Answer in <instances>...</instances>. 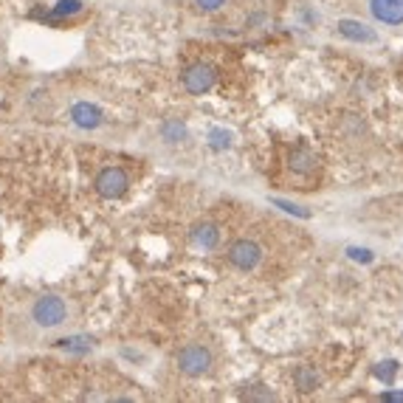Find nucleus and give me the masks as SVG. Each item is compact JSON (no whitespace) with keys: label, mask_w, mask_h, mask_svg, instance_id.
I'll return each mask as SVG.
<instances>
[{"label":"nucleus","mask_w":403,"mask_h":403,"mask_svg":"<svg viewBox=\"0 0 403 403\" xmlns=\"http://www.w3.org/2000/svg\"><path fill=\"white\" fill-rule=\"evenodd\" d=\"M293 384H296L302 392H313V390L322 384V378H319V373H316L313 367H299V370L293 373Z\"/></svg>","instance_id":"nucleus-11"},{"label":"nucleus","mask_w":403,"mask_h":403,"mask_svg":"<svg viewBox=\"0 0 403 403\" xmlns=\"http://www.w3.org/2000/svg\"><path fill=\"white\" fill-rule=\"evenodd\" d=\"M339 34L353 42H375V31L358 20H339Z\"/></svg>","instance_id":"nucleus-8"},{"label":"nucleus","mask_w":403,"mask_h":403,"mask_svg":"<svg viewBox=\"0 0 403 403\" xmlns=\"http://www.w3.org/2000/svg\"><path fill=\"white\" fill-rule=\"evenodd\" d=\"M82 8H85L82 0H59L51 14H54V17H74V14H79Z\"/></svg>","instance_id":"nucleus-13"},{"label":"nucleus","mask_w":403,"mask_h":403,"mask_svg":"<svg viewBox=\"0 0 403 403\" xmlns=\"http://www.w3.org/2000/svg\"><path fill=\"white\" fill-rule=\"evenodd\" d=\"M273 203H276L279 209H285L288 215H299V217H307V212H302L299 206H293V203H288V200H273Z\"/></svg>","instance_id":"nucleus-18"},{"label":"nucleus","mask_w":403,"mask_h":403,"mask_svg":"<svg viewBox=\"0 0 403 403\" xmlns=\"http://www.w3.org/2000/svg\"><path fill=\"white\" fill-rule=\"evenodd\" d=\"M395 373H398V364H395V361H384V364L375 367V375H378L381 381H387V384L395 378Z\"/></svg>","instance_id":"nucleus-15"},{"label":"nucleus","mask_w":403,"mask_h":403,"mask_svg":"<svg viewBox=\"0 0 403 403\" xmlns=\"http://www.w3.org/2000/svg\"><path fill=\"white\" fill-rule=\"evenodd\" d=\"M102 119H105L102 110L96 105H91V102H76L71 108V122L76 127H82V130H96L102 125Z\"/></svg>","instance_id":"nucleus-7"},{"label":"nucleus","mask_w":403,"mask_h":403,"mask_svg":"<svg viewBox=\"0 0 403 403\" xmlns=\"http://www.w3.org/2000/svg\"><path fill=\"white\" fill-rule=\"evenodd\" d=\"M62 350H74V353H88L91 347H93V341L88 339V336H74V339H62V341H57Z\"/></svg>","instance_id":"nucleus-14"},{"label":"nucleus","mask_w":403,"mask_h":403,"mask_svg":"<svg viewBox=\"0 0 403 403\" xmlns=\"http://www.w3.org/2000/svg\"><path fill=\"white\" fill-rule=\"evenodd\" d=\"M350 257H353V260H361V263H370V260H373V254H370L367 249H350Z\"/></svg>","instance_id":"nucleus-19"},{"label":"nucleus","mask_w":403,"mask_h":403,"mask_svg":"<svg viewBox=\"0 0 403 403\" xmlns=\"http://www.w3.org/2000/svg\"><path fill=\"white\" fill-rule=\"evenodd\" d=\"M288 166H290V172H296V175H310V172H316V155H313L310 149L299 147V149L290 152Z\"/></svg>","instance_id":"nucleus-9"},{"label":"nucleus","mask_w":403,"mask_h":403,"mask_svg":"<svg viewBox=\"0 0 403 403\" xmlns=\"http://www.w3.org/2000/svg\"><path fill=\"white\" fill-rule=\"evenodd\" d=\"M229 263L237 271H254L263 263V249L254 240H234L229 249Z\"/></svg>","instance_id":"nucleus-5"},{"label":"nucleus","mask_w":403,"mask_h":403,"mask_svg":"<svg viewBox=\"0 0 403 403\" xmlns=\"http://www.w3.org/2000/svg\"><path fill=\"white\" fill-rule=\"evenodd\" d=\"M93 189H96L99 198L116 200V198H122V195L130 189V175H127V169H122V166H105V169L96 175Z\"/></svg>","instance_id":"nucleus-3"},{"label":"nucleus","mask_w":403,"mask_h":403,"mask_svg":"<svg viewBox=\"0 0 403 403\" xmlns=\"http://www.w3.org/2000/svg\"><path fill=\"white\" fill-rule=\"evenodd\" d=\"M212 147H215V149L232 147V133H226V130H212Z\"/></svg>","instance_id":"nucleus-16"},{"label":"nucleus","mask_w":403,"mask_h":403,"mask_svg":"<svg viewBox=\"0 0 403 403\" xmlns=\"http://www.w3.org/2000/svg\"><path fill=\"white\" fill-rule=\"evenodd\" d=\"M31 319H34L40 327H45V330L59 327V324H65V319H68V305H65L62 296H54V293L40 296V299L34 302V307H31Z\"/></svg>","instance_id":"nucleus-1"},{"label":"nucleus","mask_w":403,"mask_h":403,"mask_svg":"<svg viewBox=\"0 0 403 403\" xmlns=\"http://www.w3.org/2000/svg\"><path fill=\"white\" fill-rule=\"evenodd\" d=\"M195 6L200 11H220L226 6V0H195Z\"/></svg>","instance_id":"nucleus-17"},{"label":"nucleus","mask_w":403,"mask_h":403,"mask_svg":"<svg viewBox=\"0 0 403 403\" xmlns=\"http://www.w3.org/2000/svg\"><path fill=\"white\" fill-rule=\"evenodd\" d=\"M161 135H164V141L178 144V141L186 138V127H183L181 122H164V125H161Z\"/></svg>","instance_id":"nucleus-12"},{"label":"nucleus","mask_w":403,"mask_h":403,"mask_svg":"<svg viewBox=\"0 0 403 403\" xmlns=\"http://www.w3.org/2000/svg\"><path fill=\"white\" fill-rule=\"evenodd\" d=\"M212 350L203 347V344H186L181 353H178V370L189 378H200V375H209L212 373Z\"/></svg>","instance_id":"nucleus-2"},{"label":"nucleus","mask_w":403,"mask_h":403,"mask_svg":"<svg viewBox=\"0 0 403 403\" xmlns=\"http://www.w3.org/2000/svg\"><path fill=\"white\" fill-rule=\"evenodd\" d=\"M370 11L378 23H387V25L403 23V0H370Z\"/></svg>","instance_id":"nucleus-6"},{"label":"nucleus","mask_w":403,"mask_h":403,"mask_svg":"<svg viewBox=\"0 0 403 403\" xmlns=\"http://www.w3.org/2000/svg\"><path fill=\"white\" fill-rule=\"evenodd\" d=\"M181 82H183V91H186V93L203 96V93H209V91L217 85V71H215V65H209V62H195V65H189V68L183 71Z\"/></svg>","instance_id":"nucleus-4"},{"label":"nucleus","mask_w":403,"mask_h":403,"mask_svg":"<svg viewBox=\"0 0 403 403\" xmlns=\"http://www.w3.org/2000/svg\"><path fill=\"white\" fill-rule=\"evenodd\" d=\"M384 401H403V392H387Z\"/></svg>","instance_id":"nucleus-20"},{"label":"nucleus","mask_w":403,"mask_h":403,"mask_svg":"<svg viewBox=\"0 0 403 403\" xmlns=\"http://www.w3.org/2000/svg\"><path fill=\"white\" fill-rule=\"evenodd\" d=\"M192 243L198 246V249H215L217 243H220V229L215 226V223H200V226H195V232H192Z\"/></svg>","instance_id":"nucleus-10"}]
</instances>
